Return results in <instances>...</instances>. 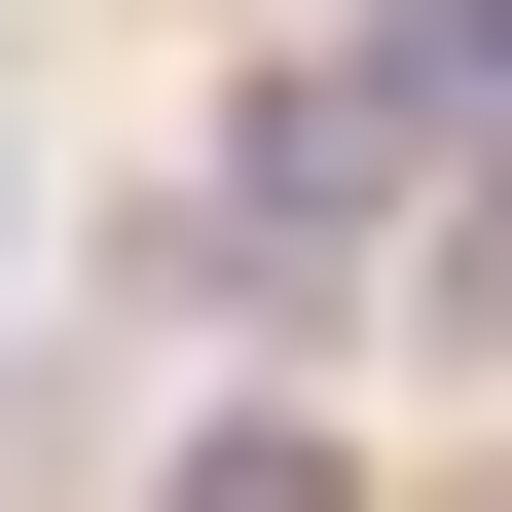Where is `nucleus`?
Listing matches in <instances>:
<instances>
[{
    "instance_id": "1",
    "label": "nucleus",
    "mask_w": 512,
    "mask_h": 512,
    "mask_svg": "<svg viewBox=\"0 0 512 512\" xmlns=\"http://www.w3.org/2000/svg\"><path fill=\"white\" fill-rule=\"evenodd\" d=\"M403 183H439V110H403V74H293V110L220 147V220H183V256H220L256 330H330L366 256H403Z\"/></svg>"
},
{
    "instance_id": "2",
    "label": "nucleus",
    "mask_w": 512,
    "mask_h": 512,
    "mask_svg": "<svg viewBox=\"0 0 512 512\" xmlns=\"http://www.w3.org/2000/svg\"><path fill=\"white\" fill-rule=\"evenodd\" d=\"M183 512H366V439H330V403H220V439H183Z\"/></svg>"
},
{
    "instance_id": "3",
    "label": "nucleus",
    "mask_w": 512,
    "mask_h": 512,
    "mask_svg": "<svg viewBox=\"0 0 512 512\" xmlns=\"http://www.w3.org/2000/svg\"><path fill=\"white\" fill-rule=\"evenodd\" d=\"M0 220H37V147H0Z\"/></svg>"
},
{
    "instance_id": "4",
    "label": "nucleus",
    "mask_w": 512,
    "mask_h": 512,
    "mask_svg": "<svg viewBox=\"0 0 512 512\" xmlns=\"http://www.w3.org/2000/svg\"><path fill=\"white\" fill-rule=\"evenodd\" d=\"M476 293H512V220H476Z\"/></svg>"
}]
</instances>
